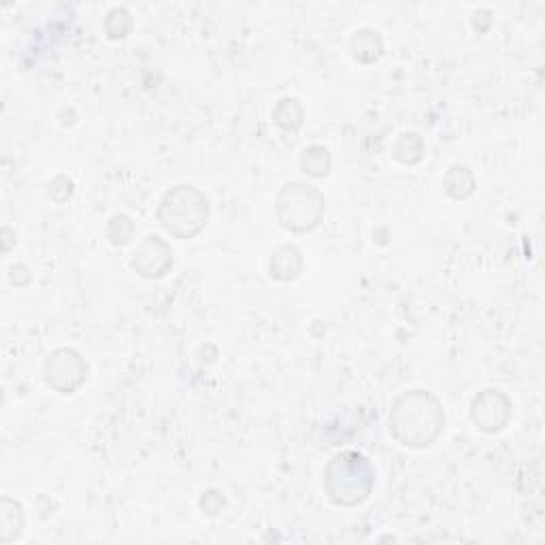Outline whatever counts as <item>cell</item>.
I'll use <instances>...</instances> for the list:
<instances>
[{"instance_id": "1", "label": "cell", "mask_w": 545, "mask_h": 545, "mask_svg": "<svg viewBox=\"0 0 545 545\" xmlns=\"http://www.w3.org/2000/svg\"><path fill=\"white\" fill-rule=\"evenodd\" d=\"M445 416L435 396L422 390L405 392L390 414V431L407 448H426L443 431Z\"/></svg>"}, {"instance_id": "2", "label": "cell", "mask_w": 545, "mask_h": 545, "mask_svg": "<svg viewBox=\"0 0 545 545\" xmlns=\"http://www.w3.org/2000/svg\"><path fill=\"white\" fill-rule=\"evenodd\" d=\"M207 216V198L192 186H177L175 190L164 194L158 211L164 230L177 239H190L201 233L207 224Z\"/></svg>"}, {"instance_id": "3", "label": "cell", "mask_w": 545, "mask_h": 545, "mask_svg": "<svg viewBox=\"0 0 545 545\" xmlns=\"http://www.w3.org/2000/svg\"><path fill=\"white\" fill-rule=\"evenodd\" d=\"M373 488V469L365 456L345 452L335 456L326 471L328 497L337 505H358L369 497Z\"/></svg>"}, {"instance_id": "4", "label": "cell", "mask_w": 545, "mask_h": 545, "mask_svg": "<svg viewBox=\"0 0 545 545\" xmlns=\"http://www.w3.org/2000/svg\"><path fill=\"white\" fill-rule=\"evenodd\" d=\"M324 216L322 194L301 181H292L277 198V218L284 228L294 233L313 230Z\"/></svg>"}, {"instance_id": "5", "label": "cell", "mask_w": 545, "mask_h": 545, "mask_svg": "<svg viewBox=\"0 0 545 545\" xmlns=\"http://www.w3.org/2000/svg\"><path fill=\"white\" fill-rule=\"evenodd\" d=\"M88 365L75 350H56L45 362L47 384L60 394H71L84 384Z\"/></svg>"}, {"instance_id": "6", "label": "cell", "mask_w": 545, "mask_h": 545, "mask_svg": "<svg viewBox=\"0 0 545 545\" xmlns=\"http://www.w3.org/2000/svg\"><path fill=\"white\" fill-rule=\"evenodd\" d=\"M511 416V403L499 390H484L471 405V420L484 433H499Z\"/></svg>"}, {"instance_id": "7", "label": "cell", "mask_w": 545, "mask_h": 545, "mask_svg": "<svg viewBox=\"0 0 545 545\" xmlns=\"http://www.w3.org/2000/svg\"><path fill=\"white\" fill-rule=\"evenodd\" d=\"M173 254L160 237H147L132 254V269L143 277H162L171 269Z\"/></svg>"}, {"instance_id": "8", "label": "cell", "mask_w": 545, "mask_h": 545, "mask_svg": "<svg viewBox=\"0 0 545 545\" xmlns=\"http://www.w3.org/2000/svg\"><path fill=\"white\" fill-rule=\"evenodd\" d=\"M303 271V258L301 252L292 245L277 247L271 258V277L279 279V282H292Z\"/></svg>"}, {"instance_id": "9", "label": "cell", "mask_w": 545, "mask_h": 545, "mask_svg": "<svg viewBox=\"0 0 545 545\" xmlns=\"http://www.w3.org/2000/svg\"><path fill=\"white\" fill-rule=\"evenodd\" d=\"M352 54L360 62H375L379 56H382V39L375 30H358L354 39H352Z\"/></svg>"}, {"instance_id": "10", "label": "cell", "mask_w": 545, "mask_h": 545, "mask_svg": "<svg viewBox=\"0 0 545 545\" xmlns=\"http://www.w3.org/2000/svg\"><path fill=\"white\" fill-rule=\"evenodd\" d=\"M0 528H3V539L5 543L13 541L15 537H20L24 531V516H22V507L11 501L3 499V509H0Z\"/></svg>"}, {"instance_id": "11", "label": "cell", "mask_w": 545, "mask_h": 545, "mask_svg": "<svg viewBox=\"0 0 545 545\" xmlns=\"http://www.w3.org/2000/svg\"><path fill=\"white\" fill-rule=\"evenodd\" d=\"M443 188L454 198H467L475 190L473 173L467 167H460V164H456V167H452L448 171V175H445Z\"/></svg>"}, {"instance_id": "12", "label": "cell", "mask_w": 545, "mask_h": 545, "mask_svg": "<svg viewBox=\"0 0 545 545\" xmlns=\"http://www.w3.org/2000/svg\"><path fill=\"white\" fill-rule=\"evenodd\" d=\"M273 120L279 128L284 130H296L303 124V109L299 105L296 98H284V101H279V105L275 107Z\"/></svg>"}, {"instance_id": "13", "label": "cell", "mask_w": 545, "mask_h": 545, "mask_svg": "<svg viewBox=\"0 0 545 545\" xmlns=\"http://www.w3.org/2000/svg\"><path fill=\"white\" fill-rule=\"evenodd\" d=\"M301 169L311 177H324L330 169V156L320 145H313L301 156Z\"/></svg>"}]
</instances>
